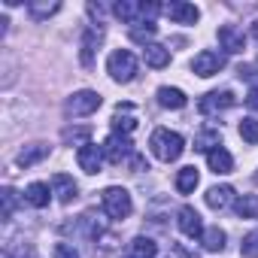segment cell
Returning a JSON list of instances; mask_svg holds the SVG:
<instances>
[{"instance_id":"35","label":"cell","mask_w":258,"mask_h":258,"mask_svg":"<svg viewBox=\"0 0 258 258\" xmlns=\"http://www.w3.org/2000/svg\"><path fill=\"white\" fill-rule=\"evenodd\" d=\"M246 106L258 112V85H255V88H249V94H246Z\"/></svg>"},{"instance_id":"23","label":"cell","mask_w":258,"mask_h":258,"mask_svg":"<svg viewBox=\"0 0 258 258\" xmlns=\"http://www.w3.org/2000/svg\"><path fill=\"white\" fill-rule=\"evenodd\" d=\"M127 252H131V258H155L158 246H155L152 237H134L131 246H127Z\"/></svg>"},{"instance_id":"20","label":"cell","mask_w":258,"mask_h":258,"mask_svg":"<svg viewBox=\"0 0 258 258\" xmlns=\"http://www.w3.org/2000/svg\"><path fill=\"white\" fill-rule=\"evenodd\" d=\"M49 155V146L46 143H31V146H25L19 155H16V164L19 167H34L37 161H43Z\"/></svg>"},{"instance_id":"17","label":"cell","mask_w":258,"mask_h":258,"mask_svg":"<svg viewBox=\"0 0 258 258\" xmlns=\"http://www.w3.org/2000/svg\"><path fill=\"white\" fill-rule=\"evenodd\" d=\"M52 188H49V182H31L28 188H25V201L31 204V207H37V210H43V207H49V201H52Z\"/></svg>"},{"instance_id":"13","label":"cell","mask_w":258,"mask_h":258,"mask_svg":"<svg viewBox=\"0 0 258 258\" xmlns=\"http://www.w3.org/2000/svg\"><path fill=\"white\" fill-rule=\"evenodd\" d=\"M112 13H115L124 25H131V28L143 25V4H134V0H118V4L112 7Z\"/></svg>"},{"instance_id":"31","label":"cell","mask_w":258,"mask_h":258,"mask_svg":"<svg viewBox=\"0 0 258 258\" xmlns=\"http://www.w3.org/2000/svg\"><path fill=\"white\" fill-rule=\"evenodd\" d=\"M0 201H4V219H13V213H16V207H19V195H16V188H4L0 191Z\"/></svg>"},{"instance_id":"33","label":"cell","mask_w":258,"mask_h":258,"mask_svg":"<svg viewBox=\"0 0 258 258\" xmlns=\"http://www.w3.org/2000/svg\"><path fill=\"white\" fill-rule=\"evenodd\" d=\"M52 255H55V258H79V252H76L73 243H55Z\"/></svg>"},{"instance_id":"30","label":"cell","mask_w":258,"mask_h":258,"mask_svg":"<svg viewBox=\"0 0 258 258\" xmlns=\"http://www.w3.org/2000/svg\"><path fill=\"white\" fill-rule=\"evenodd\" d=\"M240 137H243L249 146H258V121H255V118H243V121H240Z\"/></svg>"},{"instance_id":"1","label":"cell","mask_w":258,"mask_h":258,"mask_svg":"<svg viewBox=\"0 0 258 258\" xmlns=\"http://www.w3.org/2000/svg\"><path fill=\"white\" fill-rule=\"evenodd\" d=\"M149 149H152V155L158 161L170 164V161H176L182 155L185 140H182V134L170 131V127H158V131H152V137H149Z\"/></svg>"},{"instance_id":"6","label":"cell","mask_w":258,"mask_h":258,"mask_svg":"<svg viewBox=\"0 0 258 258\" xmlns=\"http://www.w3.org/2000/svg\"><path fill=\"white\" fill-rule=\"evenodd\" d=\"M225 67V55L222 52H213V49H204L201 55H195V61H191V70L198 73V76H216L219 70Z\"/></svg>"},{"instance_id":"26","label":"cell","mask_w":258,"mask_h":258,"mask_svg":"<svg viewBox=\"0 0 258 258\" xmlns=\"http://www.w3.org/2000/svg\"><path fill=\"white\" fill-rule=\"evenodd\" d=\"M58 10H61V4H58V0H31V4H28V13H31L37 22H43V19L55 16Z\"/></svg>"},{"instance_id":"25","label":"cell","mask_w":258,"mask_h":258,"mask_svg":"<svg viewBox=\"0 0 258 258\" xmlns=\"http://www.w3.org/2000/svg\"><path fill=\"white\" fill-rule=\"evenodd\" d=\"M219 146H222V134L216 131V127H204V131L198 134V140H195V149L198 152H213Z\"/></svg>"},{"instance_id":"19","label":"cell","mask_w":258,"mask_h":258,"mask_svg":"<svg viewBox=\"0 0 258 258\" xmlns=\"http://www.w3.org/2000/svg\"><path fill=\"white\" fill-rule=\"evenodd\" d=\"M52 191L58 195V201L61 204H70L73 198H76V182H73V176H67V173H55L52 176Z\"/></svg>"},{"instance_id":"12","label":"cell","mask_w":258,"mask_h":258,"mask_svg":"<svg viewBox=\"0 0 258 258\" xmlns=\"http://www.w3.org/2000/svg\"><path fill=\"white\" fill-rule=\"evenodd\" d=\"M179 219V231L185 234V237H191V240H198V237H204V222H201V213L195 210V207H182L179 213H176Z\"/></svg>"},{"instance_id":"7","label":"cell","mask_w":258,"mask_h":258,"mask_svg":"<svg viewBox=\"0 0 258 258\" xmlns=\"http://www.w3.org/2000/svg\"><path fill=\"white\" fill-rule=\"evenodd\" d=\"M234 103H237L234 91L222 88V91H210V94H204V97L198 100V109H201L204 115H213V112H219V109H231Z\"/></svg>"},{"instance_id":"14","label":"cell","mask_w":258,"mask_h":258,"mask_svg":"<svg viewBox=\"0 0 258 258\" xmlns=\"http://www.w3.org/2000/svg\"><path fill=\"white\" fill-rule=\"evenodd\" d=\"M131 112H134L131 103H118L115 106V112H112V131L115 134H131L134 127H137V118Z\"/></svg>"},{"instance_id":"27","label":"cell","mask_w":258,"mask_h":258,"mask_svg":"<svg viewBox=\"0 0 258 258\" xmlns=\"http://www.w3.org/2000/svg\"><path fill=\"white\" fill-rule=\"evenodd\" d=\"M201 240H204V249H207V252H222L228 237H225V231H222L219 225H213V228H207V231H204V237H201Z\"/></svg>"},{"instance_id":"16","label":"cell","mask_w":258,"mask_h":258,"mask_svg":"<svg viewBox=\"0 0 258 258\" xmlns=\"http://www.w3.org/2000/svg\"><path fill=\"white\" fill-rule=\"evenodd\" d=\"M143 61H146L152 70H161V67L170 64V49L161 46V43H149V46H143Z\"/></svg>"},{"instance_id":"18","label":"cell","mask_w":258,"mask_h":258,"mask_svg":"<svg viewBox=\"0 0 258 258\" xmlns=\"http://www.w3.org/2000/svg\"><path fill=\"white\" fill-rule=\"evenodd\" d=\"M207 164H210V170L219 176V173H231L234 170V158H231V152L225 149V146H219V149H213V152H207Z\"/></svg>"},{"instance_id":"9","label":"cell","mask_w":258,"mask_h":258,"mask_svg":"<svg viewBox=\"0 0 258 258\" xmlns=\"http://www.w3.org/2000/svg\"><path fill=\"white\" fill-rule=\"evenodd\" d=\"M103 146H97V143H85L79 152H76V161H79V170H85V173H100V167H103Z\"/></svg>"},{"instance_id":"3","label":"cell","mask_w":258,"mask_h":258,"mask_svg":"<svg viewBox=\"0 0 258 258\" xmlns=\"http://www.w3.org/2000/svg\"><path fill=\"white\" fill-rule=\"evenodd\" d=\"M106 73L112 82H131L137 76V58L134 52H127V49H115L109 58H106Z\"/></svg>"},{"instance_id":"37","label":"cell","mask_w":258,"mask_h":258,"mask_svg":"<svg viewBox=\"0 0 258 258\" xmlns=\"http://www.w3.org/2000/svg\"><path fill=\"white\" fill-rule=\"evenodd\" d=\"M243 76H246V79L258 76V64H255V67H240V79H243Z\"/></svg>"},{"instance_id":"15","label":"cell","mask_w":258,"mask_h":258,"mask_svg":"<svg viewBox=\"0 0 258 258\" xmlns=\"http://www.w3.org/2000/svg\"><path fill=\"white\" fill-rule=\"evenodd\" d=\"M204 198H207V207L210 210H225V207H231L237 201V195H234L231 185H213V188H207Z\"/></svg>"},{"instance_id":"2","label":"cell","mask_w":258,"mask_h":258,"mask_svg":"<svg viewBox=\"0 0 258 258\" xmlns=\"http://www.w3.org/2000/svg\"><path fill=\"white\" fill-rule=\"evenodd\" d=\"M100 204H103V213H106L109 219H115V222L127 219V216H131V210H134L131 195H127V188H121V185L103 188V191H100Z\"/></svg>"},{"instance_id":"32","label":"cell","mask_w":258,"mask_h":258,"mask_svg":"<svg viewBox=\"0 0 258 258\" xmlns=\"http://www.w3.org/2000/svg\"><path fill=\"white\" fill-rule=\"evenodd\" d=\"M240 252H243L246 258H258V228H255V231H249V234L243 237Z\"/></svg>"},{"instance_id":"11","label":"cell","mask_w":258,"mask_h":258,"mask_svg":"<svg viewBox=\"0 0 258 258\" xmlns=\"http://www.w3.org/2000/svg\"><path fill=\"white\" fill-rule=\"evenodd\" d=\"M219 46H222L228 55H240V52L246 49V37H243V31L234 28V25H222V28H219Z\"/></svg>"},{"instance_id":"4","label":"cell","mask_w":258,"mask_h":258,"mask_svg":"<svg viewBox=\"0 0 258 258\" xmlns=\"http://www.w3.org/2000/svg\"><path fill=\"white\" fill-rule=\"evenodd\" d=\"M134 152H137V149H134V143H131V137H127V134H115V131H112V134L103 140V155H106L109 164H127Z\"/></svg>"},{"instance_id":"10","label":"cell","mask_w":258,"mask_h":258,"mask_svg":"<svg viewBox=\"0 0 258 258\" xmlns=\"http://www.w3.org/2000/svg\"><path fill=\"white\" fill-rule=\"evenodd\" d=\"M100 40H103V28H100V25L85 28L82 43H79V49H82V52H79V58H82V64H85V67H91V64H94V52H97Z\"/></svg>"},{"instance_id":"22","label":"cell","mask_w":258,"mask_h":258,"mask_svg":"<svg viewBox=\"0 0 258 258\" xmlns=\"http://www.w3.org/2000/svg\"><path fill=\"white\" fill-rule=\"evenodd\" d=\"M198 182H201V173H198L195 164H188V167H182V170L176 173V191H179V195H191V191L198 188Z\"/></svg>"},{"instance_id":"39","label":"cell","mask_w":258,"mask_h":258,"mask_svg":"<svg viewBox=\"0 0 258 258\" xmlns=\"http://www.w3.org/2000/svg\"><path fill=\"white\" fill-rule=\"evenodd\" d=\"M255 182H258V173H255Z\"/></svg>"},{"instance_id":"28","label":"cell","mask_w":258,"mask_h":258,"mask_svg":"<svg viewBox=\"0 0 258 258\" xmlns=\"http://www.w3.org/2000/svg\"><path fill=\"white\" fill-rule=\"evenodd\" d=\"M61 140L70 146V143H76L79 149L85 146V143H91V131H88V127H67V131L61 134Z\"/></svg>"},{"instance_id":"21","label":"cell","mask_w":258,"mask_h":258,"mask_svg":"<svg viewBox=\"0 0 258 258\" xmlns=\"http://www.w3.org/2000/svg\"><path fill=\"white\" fill-rule=\"evenodd\" d=\"M158 103H161L164 109H182V106L188 103V97H185V91H179V88L161 85V88H158Z\"/></svg>"},{"instance_id":"5","label":"cell","mask_w":258,"mask_h":258,"mask_svg":"<svg viewBox=\"0 0 258 258\" xmlns=\"http://www.w3.org/2000/svg\"><path fill=\"white\" fill-rule=\"evenodd\" d=\"M103 103V97L97 94V91H91V88H82V91H73L70 97H67V103H64V112L67 115H73V118H79V115H91L97 106Z\"/></svg>"},{"instance_id":"36","label":"cell","mask_w":258,"mask_h":258,"mask_svg":"<svg viewBox=\"0 0 258 258\" xmlns=\"http://www.w3.org/2000/svg\"><path fill=\"white\" fill-rule=\"evenodd\" d=\"M173 249H176V252H179L182 258H198V252H188V249H185L182 243H173Z\"/></svg>"},{"instance_id":"8","label":"cell","mask_w":258,"mask_h":258,"mask_svg":"<svg viewBox=\"0 0 258 258\" xmlns=\"http://www.w3.org/2000/svg\"><path fill=\"white\" fill-rule=\"evenodd\" d=\"M164 16L176 25H195L201 19V10L195 4H182V0H170V4H164Z\"/></svg>"},{"instance_id":"38","label":"cell","mask_w":258,"mask_h":258,"mask_svg":"<svg viewBox=\"0 0 258 258\" xmlns=\"http://www.w3.org/2000/svg\"><path fill=\"white\" fill-rule=\"evenodd\" d=\"M252 37H255V40H258V22H255V28H252Z\"/></svg>"},{"instance_id":"24","label":"cell","mask_w":258,"mask_h":258,"mask_svg":"<svg viewBox=\"0 0 258 258\" xmlns=\"http://www.w3.org/2000/svg\"><path fill=\"white\" fill-rule=\"evenodd\" d=\"M234 213L240 219H258V195H240L234 201Z\"/></svg>"},{"instance_id":"34","label":"cell","mask_w":258,"mask_h":258,"mask_svg":"<svg viewBox=\"0 0 258 258\" xmlns=\"http://www.w3.org/2000/svg\"><path fill=\"white\" fill-rule=\"evenodd\" d=\"M127 167H131L134 173H140V170H149V161H146L140 152H134V155H131V161H127Z\"/></svg>"},{"instance_id":"29","label":"cell","mask_w":258,"mask_h":258,"mask_svg":"<svg viewBox=\"0 0 258 258\" xmlns=\"http://www.w3.org/2000/svg\"><path fill=\"white\" fill-rule=\"evenodd\" d=\"M155 31H158V25H155V22H143V25L131 28V40H137V43L149 46V43H152V37H155Z\"/></svg>"}]
</instances>
